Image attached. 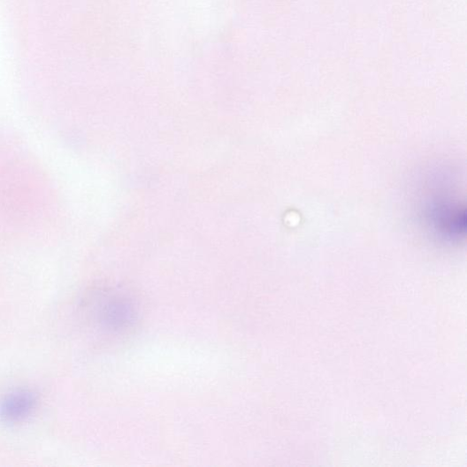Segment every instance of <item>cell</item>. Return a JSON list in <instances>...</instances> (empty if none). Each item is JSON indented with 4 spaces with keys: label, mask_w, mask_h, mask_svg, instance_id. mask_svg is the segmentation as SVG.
<instances>
[{
    "label": "cell",
    "mask_w": 467,
    "mask_h": 467,
    "mask_svg": "<svg viewBox=\"0 0 467 467\" xmlns=\"http://www.w3.org/2000/svg\"><path fill=\"white\" fill-rule=\"evenodd\" d=\"M36 397L27 391H19L6 396L0 402V417L8 422L20 421L34 410Z\"/></svg>",
    "instance_id": "cell-2"
},
{
    "label": "cell",
    "mask_w": 467,
    "mask_h": 467,
    "mask_svg": "<svg viewBox=\"0 0 467 467\" xmlns=\"http://www.w3.org/2000/svg\"><path fill=\"white\" fill-rule=\"evenodd\" d=\"M93 316L102 328L111 333L130 329L137 318L133 299L120 291H100L91 304Z\"/></svg>",
    "instance_id": "cell-1"
}]
</instances>
